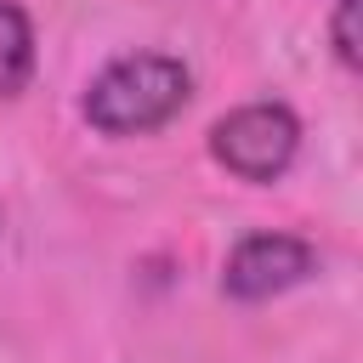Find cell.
I'll list each match as a JSON object with an SVG mask.
<instances>
[{"label":"cell","instance_id":"cell-1","mask_svg":"<svg viewBox=\"0 0 363 363\" xmlns=\"http://www.w3.org/2000/svg\"><path fill=\"white\" fill-rule=\"evenodd\" d=\"M187 102V68L170 62V57H153V51H136V57H119L108 62L91 91H85V119L108 136H136V130H153L164 125L176 108Z\"/></svg>","mask_w":363,"mask_h":363},{"label":"cell","instance_id":"cell-2","mask_svg":"<svg viewBox=\"0 0 363 363\" xmlns=\"http://www.w3.org/2000/svg\"><path fill=\"white\" fill-rule=\"evenodd\" d=\"M295 142H301V125H295V113L278 108V102H250V108L227 113V119L210 130L216 159H221L233 176H244V182H272V176H284V164L295 159Z\"/></svg>","mask_w":363,"mask_h":363},{"label":"cell","instance_id":"cell-3","mask_svg":"<svg viewBox=\"0 0 363 363\" xmlns=\"http://www.w3.org/2000/svg\"><path fill=\"white\" fill-rule=\"evenodd\" d=\"M312 261H318L312 244H301V238H289V233H255V238H244V244L227 255L221 284H227V295H238V301H267V295L301 284V278L312 272Z\"/></svg>","mask_w":363,"mask_h":363},{"label":"cell","instance_id":"cell-5","mask_svg":"<svg viewBox=\"0 0 363 363\" xmlns=\"http://www.w3.org/2000/svg\"><path fill=\"white\" fill-rule=\"evenodd\" d=\"M335 51L346 68H357V0H335Z\"/></svg>","mask_w":363,"mask_h":363},{"label":"cell","instance_id":"cell-4","mask_svg":"<svg viewBox=\"0 0 363 363\" xmlns=\"http://www.w3.org/2000/svg\"><path fill=\"white\" fill-rule=\"evenodd\" d=\"M28 68H34V34H28V17H23L11 0H0V96L23 91Z\"/></svg>","mask_w":363,"mask_h":363}]
</instances>
